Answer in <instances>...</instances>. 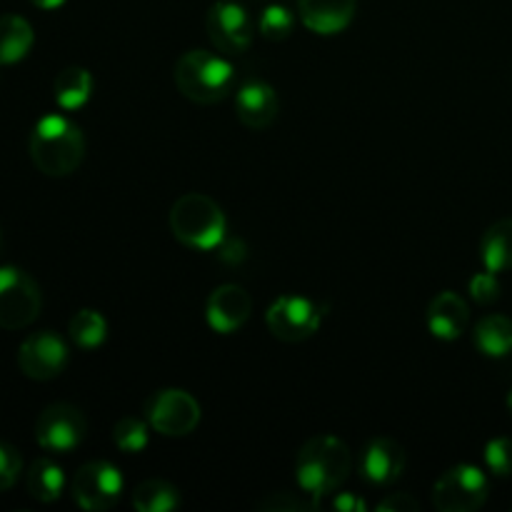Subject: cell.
I'll use <instances>...</instances> for the list:
<instances>
[{
  "label": "cell",
  "mask_w": 512,
  "mask_h": 512,
  "mask_svg": "<svg viewBox=\"0 0 512 512\" xmlns=\"http://www.w3.org/2000/svg\"><path fill=\"white\" fill-rule=\"evenodd\" d=\"M18 365L28 378L53 380L68 365V345L50 330L28 335L18 350Z\"/></svg>",
  "instance_id": "8fae6325"
},
{
  "label": "cell",
  "mask_w": 512,
  "mask_h": 512,
  "mask_svg": "<svg viewBox=\"0 0 512 512\" xmlns=\"http://www.w3.org/2000/svg\"><path fill=\"white\" fill-rule=\"evenodd\" d=\"M485 463H488V468L493 470L498 478H508V475H512V440H490L488 448H485Z\"/></svg>",
  "instance_id": "83f0119b"
},
{
  "label": "cell",
  "mask_w": 512,
  "mask_h": 512,
  "mask_svg": "<svg viewBox=\"0 0 512 512\" xmlns=\"http://www.w3.org/2000/svg\"><path fill=\"white\" fill-rule=\"evenodd\" d=\"M475 345L488 358H503L512 353V320L505 315H488L475 328Z\"/></svg>",
  "instance_id": "ffe728a7"
},
{
  "label": "cell",
  "mask_w": 512,
  "mask_h": 512,
  "mask_svg": "<svg viewBox=\"0 0 512 512\" xmlns=\"http://www.w3.org/2000/svg\"><path fill=\"white\" fill-rule=\"evenodd\" d=\"M258 510L265 512H310L318 510V498L303 500L295 493H268L263 500H258Z\"/></svg>",
  "instance_id": "4316f807"
},
{
  "label": "cell",
  "mask_w": 512,
  "mask_h": 512,
  "mask_svg": "<svg viewBox=\"0 0 512 512\" xmlns=\"http://www.w3.org/2000/svg\"><path fill=\"white\" fill-rule=\"evenodd\" d=\"M145 420L160 435L180 438V435L193 433L195 425L200 423V405L185 390L165 388L148 398V403H145Z\"/></svg>",
  "instance_id": "8992f818"
},
{
  "label": "cell",
  "mask_w": 512,
  "mask_h": 512,
  "mask_svg": "<svg viewBox=\"0 0 512 512\" xmlns=\"http://www.w3.org/2000/svg\"><path fill=\"white\" fill-rule=\"evenodd\" d=\"M225 213L213 198L188 193L170 208V230L183 245L195 250H213L225 240Z\"/></svg>",
  "instance_id": "3957f363"
},
{
  "label": "cell",
  "mask_w": 512,
  "mask_h": 512,
  "mask_svg": "<svg viewBox=\"0 0 512 512\" xmlns=\"http://www.w3.org/2000/svg\"><path fill=\"white\" fill-rule=\"evenodd\" d=\"M508 410H510V415H512V390H510V395H508Z\"/></svg>",
  "instance_id": "e575fe53"
},
{
  "label": "cell",
  "mask_w": 512,
  "mask_h": 512,
  "mask_svg": "<svg viewBox=\"0 0 512 512\" xmlns=\"http://www.w3.org/2000/svg\"><path fill=\"white\" fill-rule=\"evenodd\" d=\"M470 323V310L468 303L460 298L458 293H445L435 295L428 305V328L435 338L440 340H455L465 333Z\"/></svg>",
  "instance_id": "e0dca14e"
},
{
  "label": "cell",
  "mask_w": 512,
  "mask_h": 512,
  "mask_svg": "<svg viewBox=\"0 0 512 512\" xmlns=\"http://www.w3.org/2000/svg\"><path fill=\"white\" fill-rule=\"evenodd\" d=\"M123 493V478L115 465L105 460L83 465L73 478V498L83 510L103 512L113 508Z\"/></svg>",
  "instance_id": "9c48e42d"
},
{
  "label": "cell",
  "mask_w": 512,
  "mask_h": 512,
  "mask_svg": "<svg viewBox=\"0 0 512 512\" xmlns=\"http://www.w3.org/2000/svg\"><path fill=\"white\" fill-rule=\"evenodd\" d=\"M33 48V28L20 15L0 18V65L18 63Z\"/></svg>",
  "instance_id": "d6986e66"
},
{
  "label": "cell",
  "mask_w": 512,
  "mask_h": 512,
  "mask_svg": "<svg viewBox=\"0 0 512 512\" xmlns=\"http://www.w3.org/2000/svg\"><path fill=\"white\" fill-rule=\"evenodd\" d=\"M88 433L85 415L70 403H53L40 413L35 423V440L48 453H70L78 448Z\"/></svg>",
  "instance_id": "ba28073f"
},
{
  "label": "cell",
  "mask_w": 512,
  "mask_h": 512,
  "mask_svg": "<svg viewBox=\"0 0 512 512\" xmlns=\"http://www.w3.org/2000/svg\"><path fill=\"white\" fill-rule=\"evenodd\" d=\"M490 485L475 465L450 468L433 488V505L440 512H473L488 500Z\"/></svg>",
  "instance_id": "5b68a950"
},
{
  "label": "cell",
  "mask_w": 512,
  "mask_h": 512,
  "mask_svg": "<svg viewBox=\"0 0 512 512\" xmlns=\"http://www.w3.org/2000/svg\"><path fill=\"white\" fill-rule=\"evenodd\" d=\"M178 505V490L165 480H145L133 493V508L138 512H170Z\"/></svg>",
  "instance_id": "603a6c76"
},
{
  "label": "cell",
  "mask_w": 512,
  "mask_h": 512,
  "mask_svg": "<svg viewBox=\"0 0 512 512\" xmlns=\"http://www.w3.org/2000/svg\"><path fill=\"white\" fill-rule=\"evenodd\" d=\"M480 255H483L485 268L493 273L512 268V218L498 220L485 230L483 240H480Z\"/></svg>",
  "instance_id": "ac0fdd59"
},
{
  "label": "cell",
  "mask_w": 512,
  "mask_h": 512,
  "mask_svg": "<svg viewBox=\"0 0 512 512\" xmlns=\"http://www.w3.org/2000/svg\"><path fill=\"white\" fill-rule=\"evenodd\" d=\"M25 485H28V493L33 495L38 503H55V500L63 495V485H65L63 470L48 458L35 460V463L30 465Z\"/></svg>",
  "instance_id": "7402d4cb"
},
{
  "label": "cell",
  "mask_w": 512,
  "mask_h": 512,
  "mask_svg": "<svg viewBox=\"0 0 512 512\" xmlns=\"http://www.w3.org/2000/svg\"><path fill=\"white\" fill-rule=\"evenodd\" d=\"M30 158L35 168L50 178L75 173L85 158L83 133L63 115H48L30 135Z\"/></svg>",
  "instance_id": "7a4b0ae2"
},
{
  "label": "cell",
  "mask_w": 512,
  "mask_h": 512,
  "mask_svg": "<svg viewBox=\"0 0 512 512\" xmlns=\"http://www.w3.org/2000/svg\"><path fill=\"white\" fill-rule=\"evenodd\" d=\"M358 0H298L300 20L305 28L320 35L340 33L353 20Z\"/></svg>",
  "instance_id": "2e32d148"
},
{
  "label": "cell",
  "mask_w": 512,
  "mask_h": 512,
  "mask_svg": "<svg viewBox=\"0 0 512 512\" xmlns=\"http://www.w3.org/2000/svg\"><path fill=\"white\" fill-rule=\"evenodd\" d=\"M30 3L35 5V8H43V10H53V8H60V5L65 3V0H30Z\"/></svg>",
  "instance_id": "836d02e7"
},
{
  "label": "cell",
  "mask_w": 512,
  "mask_h": 512,
  "mask_svg": "<svg viewBox=\"0 0 512 512\" xmlns=\"http://www.w3.org/2000/svg\"><path fill=\"white\" fill-rule=\"evenodd\" d=\"M175 83L193 103L213 105L233 90L235 70L228 60L208 50H190L175 63Z\"/></svg>",
  "instance_id": "277c9868"
},
{
  "label": "cell",
  "mask_w": 512,
  "mask_h": 512,
  "mask_svg": "<svg viewBox=\"0 0 512 512\" xmlns=\"http://www.w3.org/2000/svg\"><path fill=\"white\" fill-rule=\"evenodd\" d=\"M383 512H418L420 503L410 493H390L383 503L378 505Z\"/></svg>",
  "instance_id": "4dcf8cb0"
},
{
  "label": "cell",
  "mask_w": 512,
  "mask_h": 512,
  "mask_svg": "<svg viewBox=\"0 0 512 512\" xmlns=\"http://www.w3.org/2000/svg\"><path fill=\"white\" fill-rule=\"evenodd\" d=\"M208 38L220 53L238 55L245 53L253 43V20L245 13L243 5L238 3H218L210 8L208 20Z\"/></svg>",
  "instance_id": "7c38bea8"
},
{
  "label": "cell",
  "mask_w": 512,
  "mask_h": 512,
  "mask_svg": "<svg viewBox=\"0 0 512 512\" xmlns=\"http://www.w3.org/2000/svg\"><path fill=\"white\" fill-rule=\"evenodd\" d=\"M218 250H220V260H223V263H230V265H235V263H243L245 260V253H248V250H245V245L240 243V240H223V243L218 245Z\"/></svg>",
  "instance_id": "1f68e13d"
},
{
  "label": "cell",
  "mask_w": 512,
  "mask_h": 512,
  "mask_svg": "<svg viewBox=\"0 0 512 512\" xmlns=\"http://www.w3.org/2000/svg\"><path fill=\"white\" fill-rule=\"evenodd\" d=\"M470 295H473V300H478L480 305H490L500 298V283L498 278H495L493 270L478 273L470 280Z\"/></svg>",
  "instance_id": "f546056e"
},
{
  "label": "cell",
  "mask_w": 512,
  "mask_h": 512,
  "mask_svg": "<svg viewBox=\"0 0 512 512\" xmlns=\"http://www.w3.org/2000/svg\"><path fill=\"white\" fill-rule=\"evenodd\" d=\"M333 510H338V512H365V510H368V505H365L363 500L358 498V495L340 493L338 498L333 500Z\"/></svg>",
  "instance_id": "d6a6232c"
},
{
  "label": "cell",
  "mask_w": 512,
  "mask_h": 512,
  "mask_svg": "<svg viewBox=\"0 0 512 512\" xmlns=\"http://www.w3.org/2000/svg\"><path fill=\"white\" fill-rule=\"evenodd\" d=\"M250 313H253V300H250V293L235 283L215 288L213 295L208 298V308H205L210 328H213L215 333H225V335L243 328V325L248 323Z\"/></svg>",
  "instance_id": "4fadbf2b"
},
{
  "label": "cell",
  "mask_w": 512,
  "mask_h": 512,
  "mask_svg": "<svg viewBox=\"0 0 512 512\" xmlns=\"http://www.w3.org/2000/svg\"><path fill=\"white\" fill-rule=\"evenodd\" d=\"M0 253H3V233H0Z\"/></svg>",
  "instance_id": "d590c367"
},
{
  "label": "cell",
  "mask_w": 512,
  "mask_h": 512,
  "mask_svg": "<svg viewBox=\"0 0 512 512\" xmlns=\"http://www.w3.org/2000/svg\"><path fill=\"white\" fill-rule=\"evenodd\" d=\"M278 110V95H275V90L268 83L250 80V83H243L238 88V95H235V113H238V120L245 128H270L273 120L278 118Z\"/></svg>",
  "instance_id": "5bb4252c"
},
{
  "label": "cell",
  "mask_w": 512,
  "mask_h": 512,
  "mask_svg": "<svg viewBox=\"0 0 512 512\" xmlns=\"http://www.w3.org/2000/svg\"><path fill=\"white\" fill-rule=\"evenodd\" d=\"M405 463L408 458H405L403 445L390 438H375L360 458V473L368 483L390 485L403 475Z\"/></svg>",
  "instance_id": "9a60e30c"
},
{
  "label": "cell",
  "mask_w": 512,
  "mask_h": 512,
  "mask_svg": "<svg viewBox=\"0 0 512 512\" xmlns=\"http://www.w3.org/2000/svg\"><path fill=\"white\" fill-rule=\"evenodd\" d=\"M105 335H108V323H105V318L98 310H80L70 320V338L80 348H98L105 340Z\"/></svg>",
  "instance_id": "cb8c5ba5"
},
{
  "label": "cell",
  "mask_w": 512,
  "mask_h": 512,
  "mask_svg": "<svg viewBox=\"0 0 512 512\" xmlns=\"http://www.w3.org/2000/svg\"><path fill=\"white\" fill-rule=\"evenodd\" d=\"M270 333L283 343H300L318 333L320 328V308L305 298L285 295L278 298L265 313Z\"/></svg>",
  "instance_id": "30bf717a"
},
{
  "label": "cell",
  "mask_w": 512,
  "mask_h": 512,
  "mask_svg": "<svg viewBox=\"0 0 512 512\" xmlns=\"http://www.w3.org/2000/svg\"><path fill=\"white\" fill-rule=\"evenodd\" d=\"M20 470H23V458L13 445L0 443V490L13 488L18 480Z\"/></svg>",
  "instance_id": "f1b7e54d"
},
{
  "label": "cell",
  "mask_w": 512,
  "mask_h": 512,
  "mask_svg": "<svg viewBox=\"0 0 512 512\" xmlns=\"http://www.w3.org/2000/svg\"><path fill=\"white\" fill-rule=\"evenodd\" d=\"M90 90H93V78L80 65H70L55 78V100L65 110L83 108L90 98Z\"/></svg>",
  "instance_id": "44dd1931"
},
{
  "label": "cell",
  "mask_w": 512,
  "mask_h": 512,
  "mask_svg": "<svg viewBox=\"0 0 512 512\" xmlns=\"http://www.w3.org/2000/svg\"><path fill=\"white\" fill-rule=\"evenodd\" d=\"M113 440L123 453H140L148 445V425L138 418H123L115 425Z\"/></svg>",
  "instance_id": "d4e9b609"
},
{
  "label": "cell",
  "mask_w": 512,
  "mask_h": 512,
  "mask_svg": "<svg viewBox=\"0 0 512 512\" xmlns=\"http://www.w3.org/2000/svg\"><path fill=\"white\" fill-rule=\"evenodd\" d=\"M40 290L18 268H0V328H28L40 313Z\"/></svg>",
  "instance_id": "52a82bcc"
},
{
  "label": "cell",
  "mask_w": 512,
  "mask_h": 512,
  "mask_svg": "<svg viewBox=\"0 0 512 512\" xmlns=\"http://www.w3.org/2000/svg\"><path fill=\"white\" fill-rule=\"evenodd\" d=\"M293 33V15L283 5H270L260 15V35L268 40H285Z\"/></svg>",
  "instance_id": "484cf974"
},
{
  "label": "cell",
  "mask_w": 512,
  "mask_h": 512,
  "mask_svg": "<svg viewBox=\"0 0 512 512\" xmlns=\"http://www.w3.org/2000/svg\"><path fill=\"white\" fill-rule=\"evenodd\" d=\"M353 470V453L335 435H318L300 448L295 463V478L310 498L333 493L348 480Z\"/></svg>",
  "instance_id": "6da1fadb"
}]
</instances>
